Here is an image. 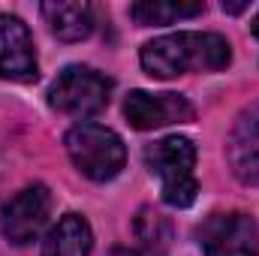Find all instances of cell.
Returning a JSON list of instances; mask_svg holds the SVG:
<instances>
[{"mask_svg": "<svg viewBox=\"0 0 259 256\" xmlns=\"http://www.w3.org/2000/svg\"><path fill=\"white\" fill-rule=\"evenodd\" d=\"M253 36L259 39V12H256V18H253Z\"/></svg>", "mask_w": 259, "mask_h": 256, "instance_id": "15", "label": "cell"}, {"mask_svg": "<svg viewBox=\"0 0 259 256\" xmlns=\"http://www.w3.org/2000/svg\"><path fill=\"white\" fill-rule=\"evenodd\" d=\"M42 15L52 27V33L64 42L88 39L94 30V9L84 0H55L42 3Z\"/></svg>", "mask_w": 259, "mask_h": 256, "instance_id": "10", "label": "cell"}, {"mask_svg": "<svg viewBox=\"0 0 259 256\" xmlns=\"http://www.w3.org/2000/svg\"><path fill=\"white\" fill-rule=\"evenodd\" d=\"M244 6H247V3H223V9H226V12H241Z\"/></svg>", "mask_w": 259, "mask_h": 256, "instance_id": "14", "label": "cell"}, {"mask_svg": "<svg viewBox=\"0 0 259 256\" xmlns=\"http://www.w3.org/2000/svg\"><path fill=\"white\" fill-rule=\"evenodd\" d=\"M39 75L33 36L18 15H0V78L33 81Z\"/></svg>", "mask_w": 259, "mask_h": 256, "instance_id": "7", "label": "cell"}, {"mask_svg": "<svg viewBox=\"0 0 259 256\" xmlns=\"http://www.w3.org/2000/svg\"><path fill=\"white\" fill-rule=\"evenodd\" d=\"M139 61L154 78H175L184 72H214L232 61V49L220 33H169L142 46Z\"/></svg>", "mask_w": 259, "mask_h": 256, "instance_id": "1", "label": "cell"}, {"mask_svg": "<svg viewBox=\"0 0 259 256\" xmlns=\"http://www.w3.org/2000/svg\"><path fill=\"white\" fill-rule=\"evenodd\" d=\"M196 235L205 256H259V226L250 214H211Z\"/></svg>", "mask_w": 259, "mask_h": 256, "instance_id": "5", "label": "cell"}, {"mask_svg": "<svg viewBox=\"0 0 259 256\" xmlns=\"http://www.w3.org/2000/svg\"><path fill=\"white\" fill-rule=\"evenodd\" d=\"M94 232L81 214H64L42 241V256H91Z\"/></svg>", "mask_w": 259, "mask_h": 256, "instance_id": "11", "label": "cell"}, {"mask_svg": "<svg viewBox=\"0 0 259 256\" xmlns=\"http://www.w3.org/2000/svg\"><path fill=\"white\" fill-rule=\"evenodd\" d=\"M226 157L241 184H259V100L238 115L226 142Z\"/></svg>", "mask_w": 259, "mask_h": 256, "instance_id": "9", "label": "cell"}, {"mask_svg": "<svg viewBox=\"0 0 259 256\" xmlns=\"http://www.w3.org/2000/svg\"><path fill=\"white\" fill-rule=\"evenodd\" d=\"M205 3H172V0H142L130 6V15L139 24H172L178 18L202 15Z\"/></svg>", "mask_w": 259, "mask_h": 256, "instance_id": "12", "label": "cell"}, {"mask_svg": "<svg viewBox=\"0 0 259 256\" xmlns=\"http://www.w3.org/2000/svg\"><path fill=\"white\" fill-rule=\"evenodd\" d=\"M66 154L72 166L91 181H112L127 163L124 139L103 124H75L66 133Z\"/></svg>", "mask_w": 259, "mask_h": 256, "instance_id": "3", "label": "cell"}, {"mask_svg": "<svg viewBox=\"0 0 259 256\" xmlns=\"http://www.w3.org/2000/svg\"><path fill=\"white\" fill-rule=\"evenodd\" d=\"M148 169L160 178L163 202L172 208H190L199 196L196 181V145L187 136H166L145 148Z\"/></svg>", "mask_w": 259, "mask_h": 256, "instance_id": "2", "label": "cell"}, {"mask_svg": "<svg viewBox=\"0 0 259 256\" xmlns=\"http://www.w3.org/2000/svg\"><path fill=\"white\" fill-rule=\"evenodd\" d=\"M112 97V81L91 69V66L72 64L64 72H58V78L49 88V103L72 118H94L109 106Z\"/></svg>", "mask_w": 259, "mask_h": 256, "instance_id": "4", "label": "cell"}, {"mask_svg": "<svg viewBox=\"0 0 259 256\" xmlns=\"http://www.w3.org/2000/svg\"><path fill=\"white\" fill-rule=\"evenodd\" d=\"M52 196L42 184H30L0 205V232L12 244H30L49 223Z\"/></svg>", "mask_w": 259, "mask_h": 256, "instance_id": "6", "label": "cell"}, {"mask_svg": "<svg viewBox=\"0 0 259 256\" xmlns=\"http://www.w3.org/2000/svg\"><path fill=\"white\" fill-rule=\"evenodd\" d=\"M124 115L130 127L157 130L166 124H181L193 118V106L181 94H148V91H130L124 100Z\"/></svg>", "mask_w": 259, "mask_h": 256, "instance_id": "8", "label": "cell"}, {"mask_svg": "<svg viewBox=\"0 0 259 256\" xmlns=\"http://www.w3.org/2000/svg\"><path fill=\"white\" fill-rule=\"evenodd\" d=\"M109 256H145L142 250H133V247H115Z\"/></svg>", "mask_w": 259, "mask_h": 256, "instance_id": "13", "label": "cell"}]
</instances>
